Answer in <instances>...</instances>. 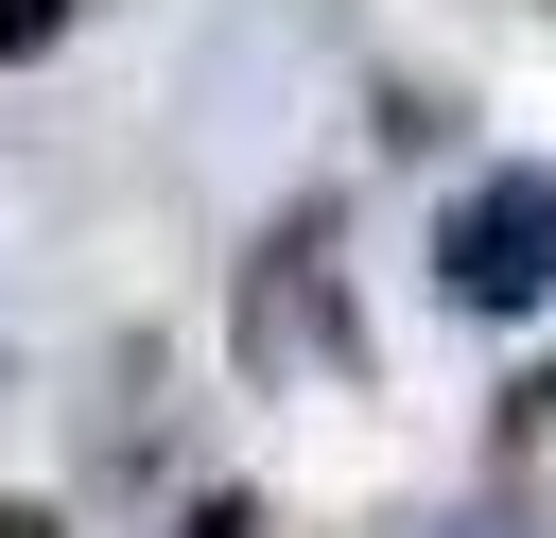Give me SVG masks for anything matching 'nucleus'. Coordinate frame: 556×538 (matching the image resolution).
<instances>
[{
    "label": "nucleus",
    "instance_id": "423d86ee",
    "mask_svg": "<svg viewBox=\"0 0 556 538\" xmlns=\"http://www.w3.org/2000/svg\"><path fill=\"white\" fill-rule=\"evenodd\" d=\"M452 538H521V521H452Z\"/></svg>",
    "mask_w": 556,
    "mask_h": 538
},
{
    "label": "nucleus",
    "instance_id": "7ed1b4c3",
    "mask_svg": "<svg viewBox=\"0 0 556 538\" xmlns=\"http://www.w3.org/2000/svg\"><path fill=\"white\" fill-rule=\"evenodd\" d=\"M52 35H70V0H0V69H17V52H52Z\"/></svg>",
    "mask_w": 556,
    "mask_h": 538
},
{
    "label": "nucleus",
    "instance_id": "20e7f679",
    "mask_svg": "<svg viewBox=\"0 0 556 538\" xmlns=\"http://www.w3.org/2000/svg\"><path fill=\"white\" fill-rule=\"evenodd\" d=\"M174 538H261V503H243V486H208V503H191Z\"/></svg>",
    "mask_w": 556,
    "mask_h": 538
},
{
    "label": "nucleus",
    "instance_id": "f257e3e1",
    "mask_svg": "<svg viewBox=\"0 0 556 538\" xmlns=\"http://www.w3.org/2000/svg\"><path fill=\"white\" fill-rule=\"evenodd\" d=\"M434 295L452 312H539L556 295V156H504L434 208Z\"/></svg>",
    "mask_w": 556,
    "mask_h": 538
},
{
    "label": "nucleus",
    "instance_id": "f03ea898",
    "mask_svg": "<svg viewBox=\"0 0 556 538\" xmlns=\"http://www.w3.org/2000/svg\"><path fill=\"white\" fill-rule=\"evenodd\" d=\"M243 347H261V364H348V312H330V226L261 243V278H243Z\"/></svg>",
    "mask_w": 556,
    "mask_h": 538
},
{
    "label": "nucleus",
    "instance_id": "39448f33",
    "mask_svg": "<svg viewBox=\"0 0 556 538\" xmlns=\"http://www.w3.org/2000/svg\"><path fill=\"white\" fill-rule=\"evenodd\" d=\"M0 538H70V521H52V503H0Z\"/></svg>",
    "mask_w": 556,
    "mask_h": 538
}]
</instances>
